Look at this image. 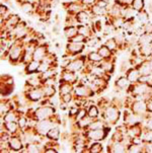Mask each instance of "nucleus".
Masks as SVG:
<instances>
[{
	"instance_id": "3",
	"label": "nucleus",
	"mask_w": 152,
	"mask_h": 153,
	"mask_svg": "<svg viewBox=\"0 0 152 153\" xmlns=\"http://www.w3.org/2000/svg\"><path fill=\"white\" fill-rule=\"evenodd\" d=\"M85 49V44L83 43H73V42H68L65 47V56H75V55H80Z\"/></svg>"
},
{
	"instance_id": "5",
	"label": "nucleus",
	"mask_w": 152,
	"mask_h": 153,
	"mask_svg": "<svg viewBox=\"0 0 152 153\" xmlns=\"http://www.w3.org/2000/svg\"><path fill=\"white\" fill-rule=\"evenodd\" d=\"M87 60V56L86 55H79L77 58H75L74 60L71 61L70 65L67 67V70L72 72H78L81 69L84 68L85 66V61Z\"/></svg>"
},
{
	"instance_id": "11",
	"label": "nucleus",
	"mask_w": 152,
	"mask_h": 153,
	"mask_svg": "<svg viewBox=\"0 0 152 153\" xmlns=\"http://www.w3.org/2000/svg\"><path fill=\"white\" fill-rule=\"evenodd\" d=\"M19 7H20V10H22L24 13L33 15V16L36 15V14H33V13H36V3H33V2L25 1L24 3L19 4Z\"/></svg>"
},
{
	"instance_id": "35",
	"label": "nucleus",
	"mask_w": 152,
	"mask_h": 153,
	"mask_svg": "<svg viewBox=\"0 0 152 153\" xmlns=\"http://www.w3.org/2000/svg\"><path fill=\"white\" fill-rule=\"evenodd\" d=\"M145 128L149 131H152V115L149 117V118L146 120V124H145Z\"/></svg>"
},
{
	"instance_id": "13",
	"label": "nucleus",
	"mask_w": 152,
	"mask_h": 153,
	"mask_svg": "<svg viewBox=\"0 0 152 153\" xmlns=\"http://www.w3.org/2000/svg\"><path fill=\"white\" fill-rule=\"evenodd\" d=\"M125 75L127 76V78L129 79V81H130L131 83H136V82H138V79H139V77H140V72H139L138 68L132 67V68H130L126 72Z\"/></svg>"
},
{
	"instance_id": "30",
	"label": "nucleus",
	"mask_w": 152,
	"mask_h": 153,
	"mask_svg": "<svg viewBox=\"0 0 152 153\" xmlns=\"http://www.w3.org/2000/svg\"><path fill=\"white\" fill-rule=\"evenodd\" d=\"M61 97V102H64V103H67V105H69L71 102H73L74 100V94L73 92L71 93H66V94H62L60 95Z\"/></svg>"
},
{
	"instance_id": "15",
	"label": "nucleus",
	"mask_w": 152,
	"mask_h": 153,
	"mask_svg": "<svg viewBox=\"0 0 152 153\" xmlns=\"http://www.w3.org/2000/svg\"><path fill=\"white\" fill-rule=\"evenodd\" d=\"M88 10L91 12V14L93 15L94 17H96V16H105V15H107V13H108V10L107 9L100 7L99 5L96 4V3H95L94 5H92L91 7H89Z\"/></svg>"
},
{
	"instance_id": "6",
	"label": "nucleus",
	"mask_w": 152,
	"mask_h": 153,
	"mask_svg": "<svg viewBox=\"0 0 152 153\" xmlns=\"http://www.w3.org/2000/svg\"><path fill=\"white\" fill-rule=\"evenodd\" d=\"M63 7L66 10L67 14H71V15H76L77 13L82 11V10L87 9L85 5L81 3V1L73 2V3L70 4H63Z\"/></svg>"
},
{
	"instance_id": "33",
	"label": "nucleus",
	"mask_w": 152,
	"mask_h": 153,
	"mask_svg": "<svg viewBox=\"0 0 152 153\" xmlns=\"http://www.w3.org/2000/svg\"><path fill=\"white\" fill-rule=\"evenodd\" d=\"M81 3H83L86 6V8L88 9L89 7H91L92 5H94L97 2V0H80Z\"/></svg>"
},
{
	"instance_id": "19",
	"label": "nucleus",
	"mask_w": 152,
	"mask_h": 153,
	"mask_svg": "<svg viewBox=\"0 0 152 153\" xmlns=\"http://www.w3.org/2000/svg\"><path fill=\"white\" fill-rule=\"evenodd\" d=\"M19 116H20V114L19 113V111L13 110V111H8L7 114H5L2 118H3L4 122H17Z\"/></svg>"
},
{
	"instance_id": "10",
	"label": "nucleus",
	"mask_w": 152,
	"mask_h": 153,
	"mask_svg": "<svg viewBox=\"0 0 152 153\" xmlns=\"http://www.w3.org/2000/svg\"><path fill=\"white\" fill-rule=\"evenodd\" d=\"M130 84H131V82L129 81V79L127 78L126 75L119 77V78L116 80V82H115V86H116V88H117L118 91L127 90L129 88V86H130Z\"/></svg>"
},
{
	"instance_id": "31",
	"label": "nucleus",
	"mask_w": 152,
	"mask_h": 153,
	"mask_svg": "<svg viewBox=\"0 0 152 153\" xmlns=\"http://www.w3.org/2000/svg\"><path fill=\"white\" fill-rule=\"evenodd\" d=\"M71 61H72L71 57H69V56H64L63 60H62V61H61V63H60V67H61L62 69H66L67 67L70 65Z\"/></svg>"
},
{
	"instance_id": "22",
	"label": "nucleus",
	"mask_w": 152,
	"mask_h": 153,
	"mask_svg": "<svg viewBox=\"0 0 152 153\" xmlns=\"http://www.w3.org/2000/svg\"><path fill=\"white\" fill-rule=\"evenodd\" d=\"M43 91H44V98L45 97L50 98L53 95L56 94L57 90L55 88V85H43Z\"/></svg>"
},
{
	"instance_id": "12",
	"label": "nucleus",
	"mask_w": 152,
	"mask_h": 153,
	"mask_svg": "<svg viewBox=\"0 0 152 153\" xmlns=\"http://www.w3.org/2000/svg\"><path fill=\"white\" fill-rule=\"evenodd\" d=\"M41 62L37 61V60H32L30 62L25 65L24 67V73L25 74H33V73H37L39 72V67H40Z\"/></svg>"
},
{
	"instance_id": "29",
	"label": "nucleus",
	"mask_w": 152,
	"mask_h": 153,
	"mask_svg": "<svg viewBox=\"0 0 152 153\" xmlns=\"http://www.w3.org/2000/svg\"><path fill=\"white\" fill-rule=\"evenodd\" d=\"M68 42H73V43H83V44H87L88 42V39L85 38L84 36L80 35V33H77L75 37H73L71 40H69Z\"/></svg>"
},
{
	"instance_id": "28",
	"label": "nucleus",
	"mask_w": 152,
	"mask_h": 153,
	"mask_svg": "<svg viewBox=\"0 0 152 153\" xmlns=\"http://www.w3.org/2000/svg\"><path fill=\"white\" fill-rule=\"evenodd\" d=\"M131 6L137 12L141 11V10L145 9V0H133Z\"/></svg>"
},
{
	"instance_id": "8",
	"label": "nucleus",
	"mask_w": 152,
	"mask_h": 153,
	"mask_svg": "<svg viewBox=\"0 0 152 153\" xmlns=\"http://www.w3.org/2000/svg\"><path fill=\"white\" fill-rule=\"evenodd\" d=\"M60 81H65V82H69V83L75 84L78 81V78H77L76 72H72L69 71L67 69H63L61 73V79Z\"/></svg>"
},
{
	"instance_id": "34",
	"label": "nucleus",
	"mask_w": 152,
	"mask_h": 153,
	"mask_svg": "<svg viewBox=\"0 0 152 153\" xmlns=\"http://www.w3.org/2000/svg\"><path fill=\"white\" fill-rule=\"evenodd\" d=\"M143 28H144V30H145V33L152 35V22H148L144 23Z\"/></svg>"
},
{
	"instance_id": "18",
	"label": "nucleus",
	"mask_w": 152,
	"mask_h": 153,
	"mask_svg": "<svg viewBox=\"0 0 152 153\" xmlns=\"http://www.w3.org/2000/svg\"><path fill=\"white\" fill-rule=\"evenodd\" d=\"M3 127L6 131H8L10 134H17L19 130V124L16 122H5L3 124Z\"/></svg>"
},
{
	"instance_id": "38",
	"label": "nucleus",
	"mask_w": 152,
	"mask_h": 153,
	"mask_svg": "<svg viewBox=\"0 0 152 153\" xmlns=\"http://www.w3.org/2000/svg\"><path fill=\"white\" fill-rule=\"evenodd\" d=\"M15 1H16L19 4H22V3H24V2H25V1H30V0H15Z\"/></svg>"
},
{
	"instance_id": "7",
	"label": "nucleus",
	"mask_w": 152,
	"mask_h": 153,
	"mask_svg": "<svg viewBox=\"0 0 152 153\" xmlns=\"http://www.w3.org/2000/svg\"><path fill=\"white\" fill-rule=\"evenodd\" d=\"M48 44H40L36 47L33 54V60L43 61V59L48 55Z\"/></svg>"
},
{
	"instance_id": "25",
	"label": "nucleus",
	"mask_w": 152,
	"mask_h": 153,
	"mask_svg": "<svg viewBox=\"0 0 152 153\" xmlns=\"http://www.w3.org/2000/svg\"><path fill=\"white\" fill-rule=\"evenodd\" d=\"M127 152H129V153L144 152V144L139 145V144H135V143H130L127 146Z\"/></svg>"
},
{
	"instance_id": "24",
	"label": "nucleus",
	"mask_w": 152,
	"mask_h": 153,
	"mask_svg": "<svg viewBox=\"0 0 152 153\" xmlns=\"http://www.w3.org/2000/svg\"><path fill=\"white\" fill-rule=\"evenodd\" d=\"M152 42V35L147 33H144L141 36L138 37V44L137 46H142V45H146V44H149Z\"/></svg>"
},
{
	"instance_id": "36",
	"label": "nucleus",
	"mask_w": 152,
	"mask_h": 153,
	"mask_svg": "<svg viewBox=\"0 0 152 153\" xmlns=\"http://www.w3.org/2000/svg\"><path fill=\"white\" fill-rule=\"evenodd\" d=\"M147 108H148V113L152 115V98H150L147 102Z\"/></svg>"
},
{
	"instance_id": "4",
	"label": "nucleus",
	"mask_w": 152,
	"mask_h": 153,
	"mask_svg": "<svg viewBox=\"0 0 152 153\" xmlns=\"http://www.w3.org/2000/svg\"><path fill=\"white\" fill-rule=\"evenodd\" d=\"M24 142L19 134H12L8 139V146L10 151H22L24 149Z\"/></svg>"
},
{
	"instance_id": "1",
	"label": "nucleus",
	"mask_w": 152,
	"mask_h": 153,
	"mask_svg": "<svg viewBox=\"0 0 152 153\" xmlns=\"http://www.w3.org/2000/svg\"><path fill=\"white\" fill-rule=\"evenodd\" d=\"M120 110L121 108L116 105L114 102H110V103L102 111V119L107 123L108 126L115 125L120 119Z\"/></svg>"
},
{
	"instance_id": "21",
	"label": "nucleus",
	"mask_w": 152,
	"mask_h": 153,
	"mask_svg": "<svg viewBox=\"0 0 152 153\" xmlns=\"http://www.w3.org/2000/svg\"><path fill=\"white\" fill-rule=\"evenodd\" d=\"M136 19H137L138 22L141 23V25H144V23L149 22V19H150V14H149V12L147 11V10L143 9V10H141V11H139L137 13Z\"/></svg>"
},
{
	"instance_id": "2",
	"label": "nucleus",
	"mask_w": 152,
	"mask_h": 153,
	"mask_svg": "<svg viewBox=\"0 0 152 153\" xmlns=\"http://www.w3.org/2000/svg\"><path fill=\"white\" fill-rule=\"evenodd\" d=\"M110 130L109 126L105 127L102 129H96V130H85L83 131L82 136L86 139L87 143L89 141H102L107 138L108 132Z\"/></svg>"
},
{
	"instance_id": "9",
	"label": "nucleus",
	"mask_w": 152,
	"mask_h": 153,
	"mask_svg": "<svg viewBox=\"0 0 152 153\" xmlns=\"http://www.w3.org/2000/svg\"><path fill=\"white\" fill-rule=\"evenodd\" d=\"M77 30H78V33L84 36L85 38L89 39L93 38L95 32L93 30V28L91 27L90 25H77Z\"/></svg>"
},
{
	"instance_id": "26",
	"label": "nucleus",
	"mask_w": 152,
	"mask_h": 153,
	"mask_svg": "<svg viewBox=\"0 0 152 153\" xmlns=\"http://www.w3.org/2000/svg\"><path fill=\"white\" fill-rule=\"evenodd\" d=\"M87 116L91 119H96L99 116V108L94 105H90L87 108Z\"/></svg>"
},
{
	"instance_id": "23",
	"label": "nucleus",
	"mask_w": 152,
	"mask_h": 153,
	"mask_svg": "<svg viewBox=\"0 0 152 153\" xmlns=\"http://www.w3.org/2000/svg\"><path fill=\"white\" fill-rule=\"evenodd\" d=\"M105 45L107 46L108 48H109L110 50L112 51L114 54H116L118 51H119V45H118V43H117V41H116V39H115V38H110V39H108V40L105 41Z\"/></svg>"
},
{
	"instance_id": "17",
	"label": "nucleus",
	"mask_w": 152,
	"mask_h": 153,
	"mask_svg": "<svg viewBox=\"0 0 152 153\" xmlns=\"http://www.w3.org/2000/svg\"><path fill=\"white\" fill-rule=\"evenodd\" d=\"M87 61L94 64V65H97V64H100L104 61V58L97 53V51L96 52L92 51L90 53H88V55H87Z\"/></svg>"
},
{
	"instance_id": "16",
	"label": "nucleus",
	"mask_w": 152,
	"mask_h": 153,
	"mask_svg": "<svg viewBox=\"0 0 152 153\" xmlns=\"http://www.w3.org/2000/svg\"><path fill=\"white\" fill-rule=\"evenodd\" d=\"M63 33H64V37L69 41L73 37H75L77 33H78V30H77V27H75V25H65Z\"/></svg>"
},
{
	"instance_id": "32",
	"label": "nucleus",
	"mask_w": 152,
	"mask_h": 153,
	"mask_svg": "<svg viewBox=\"0 0 152 153\" xmlns=\"http://www.w3.org/2000/svg\"><path fill=\"white\" fill-rule=\"evenodd\" d=\"M133 0H115L116 4H119L121 6H128V5L132 4Z\"/></svg>"
},
{
	"instance_id": "14",
	"label": "nucleus",
	"mask_w": 152,
	"mask_h": 153,
	"mask_svg": "<svg viewBox=\"0 0 152 153\" xmlns=\"http://www.w3.org/2000/svg\"><path fill=\"white\" fill-rule=\"evenodd\" d=\"M74 84L69 83V82L60 81V85H59V95L66 94V93H71L74 91Z\"/></svg>"
},
{
	"instance_id": "20",
	"label": "nucleus",
	"mask_w": 152,
	"mask_h": 153,
	"mask_svg": "<svg viewBox=\"0 0 152 153\" xmlns=\"http://www.w3.org/2000/svg\"><path fill=\"white\" fill-rule=\"evenodd\" d=\"M46 137H47L50 141H58L59 138H60V130H59L58 127L57 126L53 127V128L48 132Z\"/></svg>"
},
{
	"instance_id": "37",
	"label": "nucleus",
	"mask_w": 152,
	"mask_h": 153,
	"mask_svg": "<svg viewBox=\"0 0 152 153\" xmlns=\"http://www.w3.org/2000/svg\"><path fill=\"white\" fill-rule=\"evenodd\" d=\"M80 0H63V4H70L73 3V2H78Z\"/></svg>"
},
{
	"instance_id": "27",
	"label": "nucleus",
	"mask_w": 152,
	"mask_h": 153,
	"mask_svg": "<svg viewBox=\"0 0 152 153\" xmlns=\"http://www.w3.org/2000/svg\"><path fill=\"white\" fill-rule=\"evenodd\" d=\"M102 150H104L102 144L99 143V141H94V143H91L88 146V151L91 153H99L102 152Z\"/></svg>"
}]
</instances>
